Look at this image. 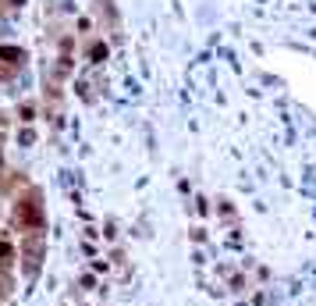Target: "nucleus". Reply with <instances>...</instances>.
Returning a JSON list of instances; mask_svg holds the SVG:
<instances>
[{"instance_id":"1","label":"nucleus","mask_w":316,"mask_h":306,"mask_svg":"<svg viewBox=\"0 0 316 306\" xmlns=\"http://www.w3.org/2000/svg\"><path fill=\"white\" fill-rule=\"evenodd\" d=\"M47 260V235L43 232H22V246H18V263L25 281H36Z\"/></svg>"},{"instance_id":"2","label":"nucleus","mask_w":316,"mask_h":306,"mask_svg":"<svg viewBox=\"0 0 316 306\" xmlns=\"http://www.w3.org/2000/svg\"><path fill=\"white\" fill-rule=\"evenodd\" d=\"M15 224L22 232H43L47 210H43V193H39V189H29V193L15 203Z\"/></svg>"},{"instance_id":"3","label":"nucleus","mask_w":316,"mask_h":306,"mask_svg":"<svg viewBox=\"0 0 316 306\" xmlns=\"http://www.w3.org/2000/svg\"><path fill=\"white\" fill-rule=\"evenodd\" d=\"M11 260H15V246H11V239H8V235H0V271H4Z\"/></svg>"}]
</instances>
